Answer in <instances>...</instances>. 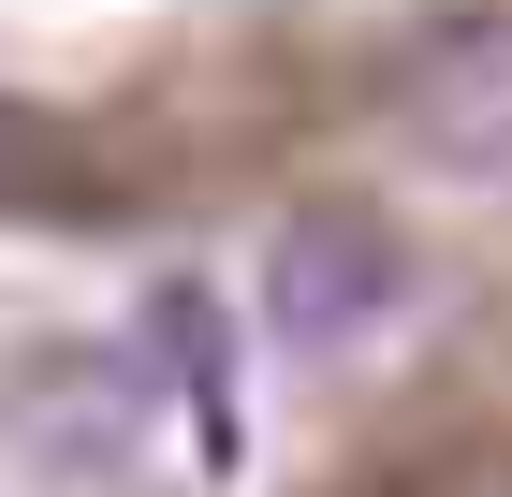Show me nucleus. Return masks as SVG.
I'll use <instances>...</instances> for the list:
<instances>
[{
	"instance_id": "f257e3e1",
	"label": "nucleus",
	"mask_w": 512,
	"mask_h": 497,
	"mask_svg": "<svg viewBox=\"0 0 512 497\" xmlns=\"http://www.w3.org/2000/svg\"><path fill=\"white\" fill-rule=\"evenodd\" d=\"M0 424H15V468H30V483H132V468H147L161 395H147V366H132V351L44 337V351H15Z\"/></svg>"
},
{
	"instance_id": "f03ea898",
	"label": "nucleus",
	"mask_w": 512,
	"mask_h": 497,
	"mask_svg": "<svg viewBox=\"0 0 512 497\" xmlns=\"http://www.w3.org/2000/svg\"><path fill=\"white\" fill-rule=\"evenodd\" d=\"M395 307H410V249H395L366 205L278 220V249H264V322H278V351H366Z\"/></svg>"
},
{
	"instance_id": "7ed1b4c3",
	"label": "nucleus",
	"mask_w": 512,
	"mask_h": 497,
	"mask_svg": "<svg viewBox=\"0 0 512 497\" xmlns=\"http://www.w3.org/2000/svg\"><path fill=\"white\" fill-rule=\"evenodd\" d=\"M395 132L454 191H512V15H454L395 88Z\"/></svg>"
},
{
	"instance_id": "20e7f679",
	"label": "nucleus",
	"mask_w": 512,
	"mask_h": 497,
	"mask_svg": "<svg viewBox=\"0 0 512 497\" xmlns=\"http://www.w3.org/2000/svg\"><path fill=\"white\" fill-rule=\"evenodd\" d=\"M147 322H161V351H176V395H191L205 454H235V337H220V293H191V278H176Z\"/></svg>"
},
{
	"instance_id": "39448f33",
	"label": "nucleus",
	"mask_w": 512,
	"mask_h": 497,
	"mask_svg": "<svg viewBox=\"0 0 512 497\" xmlns=\"http://www.w3.org/2000/svg\"><path fill=\"white\" fill-rule=\"evenodd\" d=\"M0 176H15V117H0Z\"/></svg>"
}]
</instances>
